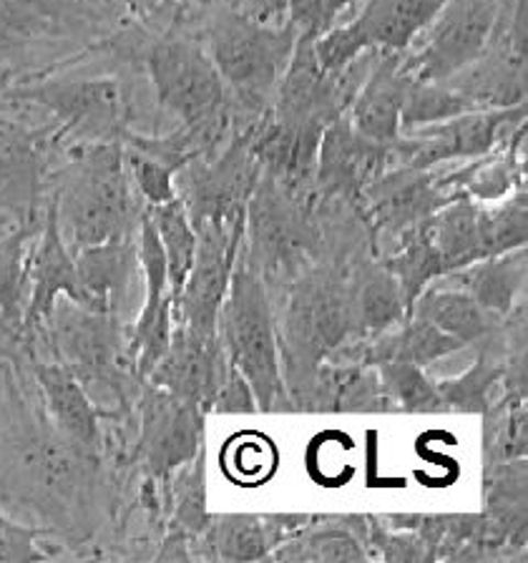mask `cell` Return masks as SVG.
Listing matches in <instances>:
<instances>
[{"label": "cell", "mask_w": 528, "mask_h": 563, "mask_svg": "<svg viewBox=\"0 0 528 563\" xmlns=\"http://www.w3.org/2000/svg\"><path fill=\"white\" fill-rule=\"evenodd\" d=\"M81 3H91V0H81Z\"/></svg>", "instance_id": "43"}, {"label": "cell", "mask_w": 528, "mask_h": 563, "mask_svg": "<svg viewBox=\"0 0 528 563\" xmlns=\"http://www.w3.org/2000/svg\"><path fill=\"white\" fill-rule=\"evenodd\" d=\"M416 234L426 246L438 277L488 257L481 232V205H473L469 197L448 201L416 227Z\"/></svg>", "instance_id": "22"}, {"label": "cell", "mask_w": 528, "mask_h": 563, "mask_svg": "<svg viewBox=\"0 0 528 563\" xmlns=\"http://www.w3.org/2000/svg\"><path fill=\"white\" fill-rule=\"evenodd\" d=\"M501 0H443L416 41L403 51L413 81H448L475 64L496 38Z\"/></svg>", "instance_id": "8"}, {"label": "cell", "mask_w": 528, "mask_h": 563, "mask_svg": "<svg viewBox=\"0 0 528 563\" xmlns=\"http://www.w3.org/2000/svg\"><path fill=\"white\" fill-rule=\"evenodd\" d=\"M139 385L136 457L156 478H166L201 451V408L164 387Z\"/></svg>", "instance_id": "12"}, {"label": "cell", "mask_w": 528, "mask_h": 563, "mask_svg": "<svg viewBox=\"0 0 528 563\" xmlns=\"http://www.w3.org/2000/svg\"><path fill=\"white\" fill-rule=\"evenodd\" d=\"M207 545L215 559L222 561H260L272 549L270 528L252 516H222L205 528Z\"/></svg>", "instance_id": "28"}, {"label": "cell", "mask_w": 528, "mask_h": 563, "mask_svg": "<svg viewBox=\"0 0 528 563\" xmlns=\"http://www.w3.org/2000/svg\"><path fill=\"white\" fill-rule=\"evenodd\" d=\"M413 78L403 66V51H377L365 81L352 96L348 119L370 144L391 152L403 134V103Z\"/></svg>", "instance_id": "19"}, {"label": "cell", "mask_w": 528, "mask_h": 563, "mask_svg": "<svg viewBox=\"0 0 528 563\" xmlns=\"http://www.w3.org/2000/svg\"><path fill=\"white\" fill-rule=\"evenodd\" d=\"M61 297H68L76 305H81L74 252L68 250L64 236H61L56 211H53L51 201L46 199L41 232L35 236L29 260V287H25L23 305V334L29 345Z\"/></svg>", "instance_id": "18"}, {"label": "cell", "mask_w": 528, "mask_h": 563, "mask_svg": "<svg viewBox=\"0 0 528 563\" xmlns=\"http://www.w3.org/2000/svg\"><path fill=\"white\" fill-rule=\"evenodd\" d=\"M526 191L514 194V197L504 201V205H501V201L493 207L481 205V232L488 257L526 246Z\"/></svg>", "instance_id": "30"}, {"label": "cell", "mask_w": 528, "mask_h": 563, "mask_svg": "<svg viewBox=\"0 0 528 563\" xmlns=\"http://www.w3.org/2000/svg\"><path fill=\"white\" fill-rule=\"evenodd\" d=\"M211 408L217 412H254L257 410V402H254L252 387L246 385L244 377L237 373V369L229 365L224 383L219 385V390L215 395V402Z\"/></svg>", "instance_id": "37"}, {"label": "cell", "mask_w": 528, "mask_h": 563, "mask_svg": "<svg viewBox=\"0 0 528 563\" xmlns=\"http://www.w3.org/2000/svg\"><path fill=\"white\" fill-rule=\"evenodd\" d=\"M355 3L358 0H324V18H328V25H332L334 18L345 13L348 8H352Z\"/></svg>", "instance_id": "40"}, {"label": "cell", "mask_w": 528, "mask_h": 563, "mask_svg": "<svg viewBox=\"0 0 528 563\" xmlns=\"http://www.w3.org/2000/svg\"><path fill=\"white\" fill-rule=\"evenodd\" d=\"M197 254L179 299L174 302V324L194 338H219V310L232 279L237 254L244 240V217L232 222H201Z\"/></svg>", "instance_id": "10"}, {"label": "cell", "mask_w": 528, "mask_h": 563, "mask_svg": "<svg viewBox=\"0 0 528 563\" xmlns=\"http://www.w3.org/2000/svg\"><path fill=\"white\" fill-rule=\"evenodd\" d=\"M440 5L443 0H365L350 23L315 35L317 60L324 74H340L365 51H405Z\"/></svg>", "instance_id": "9"}, {"label": "cell", "mask_w": 528, "mask_h": 563, "mask_svg": "<svg viewBox=\"0 0 528 563\" xmlns=\"http://www.w3.org/2000/svg\"><path fill=\"white\" fill-rule=\"evenodd\" d=\"M48 189L61 236L74 254L136 232L144 205H136L121 139L78 144Z\"/></svg>", "instance_id": "1"}, {"label": "cell", "mask_w": 528, "mask_h": 563, "mask_svg": "<svg viewBox=\"0 0 528 563\" xmlns=\"http://www.w3.org/2000/svg\"><path fill=\"white\" fill-rule=\"evenodd\" d=\"M279 561H363L365 553L348 531L322 528L307 533L299 543H289L287 551H279Z\"/></svg>", "instance_id": "31"}, {"label": "cell", "mask_w": 528, "mask_h": 563, "mask_svg": "<svg viewBox=\"0 0 528 563\" xmlns=\"http://www.w3.org/2000/svg\"><path fill=\"white\" fill-rule=\"evenodd\" d=\"M189 3L201 8H227L229 0H189Z\"/></svg>", "instance_id": "41"}, {"label": "cell", "mask_w": 528, "mask_h": 563, "mask_svg": "<svg viewBox=\"0 0 528 563\" xmlns=\"http://www.w3.org/2000/svg\"><path fill=\"white\" fill-rule=\"evenodd\" d=\"M287 23L299 33L320 35L328 29V18H324V0H285Z\"/></svg>", "instance_id": "38"}, {"label": "cell", "mask_w": 528, "mask_h": 563, "mask_svg": "<svg viewBox=\"0 0 528 563\" xmlns=\"http://www.w3.org/2000/svg\"><path fill=\"white\" fill-rule=\"evenodd\" d=\"M146 74L156 103L182 121V129L197 131L215 144L227 123L229 91L207 48L182 35H162L146 51Z\"/></svg>", "instance_id": "5"}, {"label": "cell", "mask_w": 528, "mask_h": 563, "mask_svg": "<svg viewBox=\"0 0 528 563\" xmlns=\"http://www.w3.org/2000/svg\"><path fill=\"white\" fill-rule=\"evenodd\" d=\"M29 350L31 345L21 324L0 320V365H13L15 369L23 367Z\"/></svg>", "instance_id": "39"}, {"label": "cell", "mask_w": 528, "mask_h": 563, "mask_svg": "<svg viewBox=\"0 0 528 563\" xmlns=\"http://www.w3.org/2000/svg\"><path fill=\"white\" fill-rule=\"evenodd\" d=\"M46 209V207H43ZM43 217L23 222L0 214V320L23 328L25 287H29V260Z\"/></svg>", "instance_id": "25"}, {"label": "cell", "mask_w": 528, "mask_h": 563, "mask_svg": "<svg viewBox=\"0 0 528 563\" xmlns=\"http://www.w3.org/2000/svg\"><path fill=\"white\" fill-rule=\"evenodd\" d=\"M438 279L463 289V292H469L486 310L504 317L514 307L516 295L524 289L526 246H518V250L504 254H493V257L473 262L463 269L448 272V275Z\"/></svg>", "instance_id": "24"}, {"label": "cell", "mask_w": 528, "mask_h": 563, "mask_svg": "<svg viewBox=\"0 0 528 563\" xmlns=\"http://www.w3.org/2000/svg\"><path fill=\"white\" fill-rule=\"evenodd\" d=\"M498 377V367L496 363H491L488 355H481L479 363H473V367L458 380H448L438 385V395L443 405H455V408L479 412L486 402V393L493 385V380Z\"/></svg>", "instance_id": "33"}, {"label": "cell", "mask_w": 528, "mask_h": 563, "mask_svg": "<svg viewBox=\"0 0 528 563\" xmlns=\"http://www.w3.org/2000/svg\"><path fill=\"white\" fill-rule=\"evenodd\" d=\"M232 453L227 457V468H234L237 481H264L267 475L275 471V453L267 440L260 435H242L232 443Z\"/></svg>", "instance_id": "36"}, {"label": "cell", "mask_w": 528, "mask_h": 563, "mask_svg": "<svg viewBox=\"0 0 528 563\" xmlns=\"http://www.w3.org/2000/svg\"><path fill=\"white\" fill-rule=\"evenodd\" d=\"M217 330L229 365L252 387L257 410H275L282 398L275 317L267 287L244 252L237 254Z\"/></svg>", "instance_id": "4"}, {"label": "cell", "mask_w": 528, "mask_h": 563, "mask_svg": "<svg viewBox=\"0 0 528 563\" xmlns=\"http://www.w3.org/2000/svg\"><path fill=\"white\" fill-rule=\"evenodd\" d=\"M227 367L229 360L222 340L194 338L191 332L174 324L169 347L144 383L164 387L199 408H211L219 385L224 383Z\"/></svg>", "instance_id": "20"}, {"label": "cell", "mask_w": 528, "mask_h": 563, "mask_svg": "<svg viewBox=\"0 0 528 563\" xmlns=\"http://www.w3.org/2000/svg\"><path fill=\"white\" fill-rule=\"evenodd\" d=\"M244 257L262 282H287L310 264L317 250V229L305 201L287 191L275 176L260 172L244 209Z\"/></svg>", "instance_id": "6"}, {"label": "cell", "mask_w": 528, "mask_h": 563, "mask_svg": "<svg viewBox=\"0 0 528 563\" xmlns=\"http://www.w3.org/2000/svg\"><path fill=\"white\" fill-rule=\"evenodd\" d=\"M446 181L448 187H451V184H458V189H463L469 197L479 201H501L506 199V194L510 189H514V169H510L506 158L481 156L479 162L465 166L461 174H455L453 179H446Z\"/></svg>", "instance_id": "32"}, {"label": "cell", "mask_w": 528, "mask_h": 563, "mask_svg": "<svg viewBox=\"0 0 528 563\" xmlns=\"http://www.w3.org/2000/svg\"><path fill=\"white\" fill-rule=\"evenodd\" d=\"M23 367L31 369L33 380L38 385L43 412H46L51 426L81 451L99 455L103 445L101 420L111 418V412L103 410L58 360H43L31 347Z\"/></svg>", "instance_id": "15"}, {"label": "cell", "mask_w": 528, "mask_h": 563, "mask_svg": "<svg viewBox=\"0 0 528 563\" xmlns=\"http://www.w3.org/2000/svg\"><path fill=\"white\" fill-rule=\"evenodd\" d=\"M11 99L38 106L56 121L53 141L74 139L88 141L121 139L127 129L129 93L119 76H56L31 86H18Z\"/></svg>", "instance_id": "7"}, {"label": "cell", "mask_w": 528, "mask_h": 563, "mask_svg": "<svg viewBox=\"0 0 528 563\" xmlns=\"http://www.w3.org/2000/svg\"><path fill=\"white\" fill-rule=\"evenodd\" d=\"M524 117V103L506 106V109L469 111L448 121L403 131L387 154L398 156L400 166H416V169H433L438 164L481 158L488 156L504 131L514 123H521Z\"/></svg>", "instance_id": "11"}, {"label": "cell", "mask_w": 528, "mask_h": 563, "mask_svg": "<svg viewBox=\"0 0 528 563\" xmlns=\"http://www.w3.org/2000/svg\"><path fill=\"white\" fill-rule=\"evenodd\" d=\"M48 144L53 141L43 131L0 119V214L23 222L43 217L48 189Z\"/></svg>", "instance_id": "14"}, {"label": "cell", "mask_w": 528, "mask_h": 563, "mask_svg": "<svg viewBox=\"0 0 528 563\" xmlns=\"http://www.w3.org/2000/svg\"><path fill=\"white\" fill-rule=\"evenodd\" d=\"M191 468L182 475L179 490H176V521L194 533H205L209 518L205 514V453L194 455Z\"/></svg>", "instance_id": "34"}, {"label": "cell", "mask_w": 528, "mask_h": 563, "mask_svg": "<svg viewBox=\"0 0 528 563\" xmlns=\"http://www.w3.org/2000/svg\"><path fill=\"white\" fill-rule=\"evenodd\" d=\"M53 536L43 526H23L0 510V561H46L43 539Z\"/></svg>", "instance_id": "35"}, {"label": "cell", "mask_w": 528, "mask_h": 563, "mask_svg": "<svg viewBox=\"0 0 528 563\" xmlns=\"http://www.w3.org/2000/svg\"><path fill=\"white\" fill-rule=\"evenodd\" d=\"M136 229L139 264L141 277H144V305H141L134 328L129 332V357L131 365H134L136 380L144 383L172 342L174 295L162 242H158V234L146 209H141Z\"/></svg>", "instance_id": "13"}, {"label": "cell", "mask_w": 528, "mask_h": 563, "mask_svg": "<svg viewBox=\"0 0 528 563\" xmlns=\"http://www.w3.org/2000/svg\"><path fill=\"white\" fill-rule=\"evenodd\" d=\"M367 205V217L381 232L403 236L426 222L430 214L455 199L448 181L438 179L430 169L416 166H398L393 172H383L373 184H367L360 194Z\"/></svg>", "instance_id": "16"}, {"label": "cell", "mask_w": 528, "mask_h": 563, "mask_svg": "<svg viewBox=\"0 0 528 563\" xmlns=\"http://www.w3.org/2000/svg\"><path fill=\"white\" fill-rule=\"evenodd\" d=\"M31 345H46L48 355L68 367L103 410H109L106 405L129 408V375H134V365L119 317L86 310L74 299L61 297Z\"/></svg>", "instance_id": "2"}, {"label": "cell", "mask_w": 528, "mask_h": 563, "mask_svg": "<svg viewBox=\"0 0 528 563\" xmlns=\"http://www.w3.org/2000/svg\"><path fill=\"white\" fill-rule=\"evenodd\" d=\"M381 367V385L395 402H400L405 410H440L438 387L430 385L422 375V367L405 357H387L377 363Z\"/></svg>", "instance_id": "29"}, {"label": "cell", "mask_w": 528, "mask_h": 563, "mask_svg": "<svg viewBox=\"0 0 528 563\" xmlns=\"http://www.w3.org/2000/svg\"><path fill=\"white\" fill-rule=\"evenodd\" d=\"M438 285H428L413 302V317H420L451 338L461 340L463 345L491 340L501 324V317L493 314L486 307L453 285L436 279Z\"/></svg>", "instance_id": "23"}, {"label": "cell", "mask_w": 528, "mask_h": 563, "mask_svg": "<svg viewBox=\"0 0 528 563\" xmlns=\"http://www.w3.org/2000/svg\"><path fill=\"white\" fill-rule=\"evenodd\" d=\"M127 3L134 8H144V5H152V0H127Z\"/></svg>", "instance_id": "42"}, {"label": "cell", "mask_w": 528, "mask_h": 563, "mask_svg": "<svg viewBox=\"0 0 528 563\" xmlns=\"http://www.w3.org/2000/svg\"><path fill=\"white\" fill-rule=\"evenodd\" d=\"M297 31L285 23L219 8L207 33V53L222 76L227 91L250 111L262 113L275 101L279 78L295 51Z\"/></svg>", "instance_id": "3"}, {"label": "cell", "mask_w": 528, "mask_h": 563, "mask_svg": "<svg viewBox=\"0 0 528 563\" xmlns=\"http://www.w3.org/2000/svg\"><path fill=\"white\" fill-rule=\"evenodd\" d=\"M81 307L94 312L123 317L129 310L131 285L139 267L136 234L86 246L74 254Z\"/></svg>", "instance_id": "21"}, {"label": "cell", "mask_w": 528, "mask_h": 563, "mask_svg": "<svg viewBox=\"0 0 528 563\" xmlns=\"http://www.w3.org/2000/svg\"><path fill=\"white\" fill-rule=\"evenodd\" d=\"M144 209L156 229L158 242H162L166 272H169V285L176 302L184 289V282H187L191 272L194 254H197V229H194L187 209H184L179 197L172 201H164V205H154Z\"/></svg>", "instance_id": "26"}, {"label": "cell", "mask_w": 528, "mask_h": 563, "mask_svg": "<svg viewBox=\"0 0 528 563\" xmlns=\"http://www.w3.org/2000/svg\"><path fill=\"white\" fill-rule=\"evenodd\" d=\"M391 162L387 148L370 144L352 129L348 111L322 129L315 164V191L320 199H352L365 191Z\"/></svg>", "instance_id": "17"}, {"label": "cell", "mask_w": 528, "mask_h": 563, "mask_svg": "<svg viewBox=\"0 0 528 563\" xmlns=\"http://www.w3.org/2000/svg\"><path fill=\"white\" fill-rule=\"evenodd\" d=\"M405 297L391 269H365L350 295L352 324L367 332H383L405 314Z\"/></svg>", "instance_id": "27"}]
</instances>
